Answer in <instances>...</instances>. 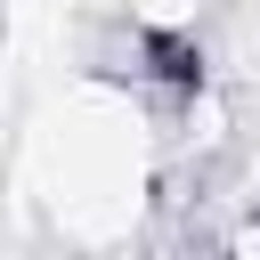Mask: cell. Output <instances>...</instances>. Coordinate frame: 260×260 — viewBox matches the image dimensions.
<instances>
[{"mask_svg":"<svg viewBox=\"0 0 260 260\" xmlns=\"http://www.w3.org/2000/svg\"><path fill=\"white\" fill-rule=\"evenodd\" d=\"M195 16H203V0H130V24L146 41H187Z\"/></svg>","mask_w":260,"mask_h":260,"instance_id":"6da1fadb","label":"cell"}]
</instances>
